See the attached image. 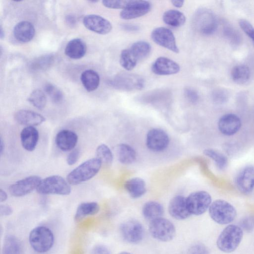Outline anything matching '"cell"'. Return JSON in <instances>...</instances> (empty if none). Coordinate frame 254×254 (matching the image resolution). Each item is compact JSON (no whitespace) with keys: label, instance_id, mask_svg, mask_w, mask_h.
Returning a JSON list of instances; mask_svg holds the SVG:
<instances>
[{"label":"cell","instance_id":"ee69618b","mask_svg":"<svg viewBox=\"0 0 254 254\" xmlns=\"http://www.w3.org/2000/svg\"><path fill=\"white\" fill-rule=\"evenodd\" d=\"M80 156V151L78 149H74L71 150L66 157V163L71 166L75 164L78 160Z\"/></svg>","mask_w":254,"mask_h":254},{"label":"cell","instance_id":"e0dca14e","mask_svg":"<svg viewBox=\"0 0 254 254\" xmlns=\"http://www.w3.org/2000/svg\"><path fill=\"white\" fill-rule=\"evenodd\" d=\"M151 69L156 74L167 75L179 72L180 66L173 60L166 57H160L152 64Z\"/></svg>","mask_w":254,"mask_h":254},{"label":"cell","instance_id":"603a6c76","mask_svg":"<svg viewBox=\"0 0 254 254\" xmlns=\"http://www.w3.org/2000/svg\"><path fill=\"white\" fill-rule=\"evenodd\" d=\"M35 33V30L33 25L27 21L18 23L13 29L15 38L21 42L30 41L33 38Z\"/></svg>","mask_w":254,"mask_h":254},{"label":"cell","instance_id":"30bf717a","mask_svg":"<svg viewBox=\"0 0 254 254\" xmlns=\"http://www.w3.org/2000/svg\"><path fill=\"white\" fill-rule=\"evenodd\" d=\"M41 180L39 176L36 175L27 177L11 184L9 187V191L15 197L26 195L37 189Z\"/></svg>","mask_w":254,"mask_h":254},{"label":"cell","instance_id":"ba28073f","mask_svg":"<svg viewBox=\"0 0 254 254\" xmlns=\"http://www.w3.org/2000/svg\"><path fill=\"white\" fill-rule=\"evenodd\" d=\"M194 24L201 33L209 35L215 32L218 23L216 16L210 10L202 8L199 9L194 16Z\"/></svg>","mask_w":254,"mask_h":254},{"label":"cell","instance_id":"7dc6e473","mask_svg":"<svg viewBox=\"0 0 254 254\" xmlns=\"http://www.w3.org/2000/svg\"><path fill=\"white\" fill-rule=\"evenodd\" d=\"M91 254H111V253L106 246L102 245H98L92 248Z\"/></svg>","mask_w":254,"mask_h":254},{"label":"cell","instance_id":"9c48e42d","mask_svg":"<svg viewBox=\"0 0 254 254\" xmlns=\"http://www.w3.org/2000/svg\"><path fill=\"white\" fill-rule=\"evenodd\" d=\"M120 230L123 238L130 244L139 243L144 238L143 226L136 220H129L123 223Z\"/></svg>","mask_w":254,"mask_h":254},{"label":"cell","instance_id":"c3c4849f","mask_svg":"<svg viewBox=\"0 0 254 254\" xmlns=\"http://www.w3.org/2000/svg\"><path fill=\"white\" fill-rule=\"evenodd\" d=\"M12 208L8 205L3 204L0 206V214L1 216L10 215L12 213Z\"/></svg>","mask_w":254,"mask_h":254},{"label":"cell","instance_id":"52a82bcc","mask_svg":"<svg viewBox=\"0 0 254 254\" xmlns=\"http://www.w3.org/2000/svg\"><path fill=\"white\" fill-rule=\"evenodd\" d=\"M211 200V195L203 190L193 192L186 197L188 210L195 215L203 214L209 208Z\"/></svg>","mask_w":254,"mask_h":254},{"label":"cell","instance_id":"7a4b0ae2","mask_svg":"<svg viewBox=\"0 0 254 254\" xmlns=\"http://www.w3.org/2000/svg\"><path fill=\"white\" fill-rule=\"evenodd\" d=\"M243 236L241 228L234 224L226 227L219 235L216 242L218 248L225 253L234 252L240 245Z\"/></svg>","mask_w":254,"mask_h":254},{"label":"cell","instance_id":"f5cc1de1","mask_svg":"<svg viewBox=\"0 0 254 254\" xmlns=\"http://www.w3.org/2000/svg\"><path fill=\"white\" fill-rule=\"evenodd\" d=\"M4 150V143L1 136L0 138V154L1 155Z\"/></svg>","mask_w":254,"mask_h":254},{"label":"cell","instance_id":"681fc988","mask_svg":"<svg viewBox=\"0 0 254 254\" xmlns=\"http://www.w3.org/2000/svg\"><path fill=\"white\" fill-rule=\"evenodd\" d=\"M122 28L127 31L135 32L139 29V27L134 24H124L122 25Z\"/></svg>","mask_w":254,"mask_h":254},{"label":"cell","instance_id":"d6a6232c","mask_svg":"<svg viewBox=\"0 0 254 254\" xmlns=\"http://www.w3.org/2000/svg\"><path fill=\"white\" fill-rule=\"evenodd\" d=\"M233 80L236 83L242 84L246 83L250 78V70L248 66L239 64L233 67L231 72Z\"/></svg>","mask_w":254,"mask_h":254},{"label":"cell","instance_id":"7c38bea8","mask_svg":"<svg viewBox=\"0 0 254 254\" xmlns=\"http://www.w3.org/2000/svg\"><path fill=\"white\" fill-rule=\"evenodd\" d=\"M169 142V135L162 129L153 128L149 130L147 133L146 146L151 151H163L168 146Z\"/></svg>","mask_w":254,"mask_h":254},{"label":"cell","instance_id":"6da1fadb","mask_svg":"<svg viewBox=\"0 0 254 254\" xmlns=\"http://www.w3.org/2000/svg\"><path fill=\"white\" fill-rule=\"evenodd\" d=\"M102 163L97 158H93L82 162L67 176L70 185H78L94 177L100 171Z\"/></svg>","mask_w":254,"mask_h":254},{"label":"cell","instance_id":"ab89813d","mask_svg":"<svg viewBox=\"0 0 254 254\" xmlns=\"http://www.w3.org/2000/svg\"><path fill=\"white\" fill-rule=\"evenodd\" d=\"M240 227L246 232H252L254 230V216L248 215L243 218L240 222Z\"/></svg>","mask_w":254,"mask_h":254},{"label":"cell","instance_id":"d4e9b609","mask_svg":"<svg viewBox=\"0 0 254 254\" xmlns=\"http://www.w3.org/2000/svg\"><path fill=\"white\" fill-rule=\"evenodd\" d=\"M125 188L128 194L133 198H137L144 195L146 191L145 181L138 177L132 178L127 180Z\"/></svg>","mask_w":254,"mask_h":254},{"label":"cell","instance_id":"8d00e7d4","mask_svg":"<svg viewBox=\"0 0 254 254\" xmlns=\"http://www.w3.org/2000/svg\"><path fill=\"white\" fill-rule=\"evenodd\" d=\"M96 158L99 159L102 164L110 165L113 160V153L110 148L105 144L98 145L96 150Z\"/></svg>","mask_w":254,"mask_h":254},{"label":"cell","instance_id":"4fadbf2b","mask_svg":"<svg viewBox=\"0 0 254 254\" xmlns=\"http://www.w3.org/2000/svg\"><path fill=\"white\" fill-rule=\"evenodd\" d=\"M111 84L119 89L131 91L143 88L144 81L137 75L126 73L118 75L112 80Z\"/></svg>","mask_w":254,"mask_h":254},{"label":"cell","instance_id":"836d02e7","mask_svg":"<svg viewBox=\"0 0 254 254\" xmlns=\"http://www.w3.org/2000/svg\"><path fill=\"white\" fill-rule=\"evenodd\" d=\"M203 154L213 160L219 169L223 170L226 167L228 159L221 152L212 149H206L203 151Z\"/></svg>","mask_w":254,"mask_h":254},{"label":"cell","instance_id":"f546056e","mask_svg":"<svg viewBox=\"0 0 254 254\" xmlns=\"http://www.w3.org/2000/svg\"><path fill=\"white\" fill-rule=\"evenodd\" d=\"M163 20L166 24L175 27L183 25L186 20L185 15L181 11L176 9L166 11L163 15Z\"/></svg>","mask_w":254,"mask_h":254},{"label":"cell","instance_id":"db71d44e","mask_svg":"<svg viewBox=\"0 0 254 254\" xmlns=\"http://www.w3.org/2000/svg\"><path fill=\"white\" fill-rule=\"evenodd\" d=\"M67 21L70 23V24H74L75 22V19L73 17L71 16H68Z\"/></svg>","mask_w":254,"mask_h":254},{"label":"cell","instance_id":"5b68a950","mask_svg":"<svg viewBox=\"0 0 254 254\" xmlns=\"http://www.w3.org/2000/svg\"><path fill=\"white\" fill-rule=\"evenodd\" d=\"M209 213L214 221L222 225L232 222L237 215L235 207L222 199H217L211 203L209 207Z\"/></svg>","mask_w":254,"mask_h":254},{"label":"cell","instance_id":"8992f818","mask_svg":"<svg viewBox=\"0 0 254 254\" xmlns=\"http://www.w3.org/2000/svg\"><path fill=\"white\" fill-rule=\"evenodd\" d=\"M149 231L152 237L162 242L171 241L176 234V228L173 223L163 217L151 221Z\"/></svg>","mask_w":254,"mask_h":254},{"label":"cell","instance_id":"1f68e13d","mask_svg":"<svg viewBox=\"0 0 254 254\" xmlns=\"http://www.w3.org/2000/svg\"><path fill=\"white\" fill-rule=\"evenodd\" d=\"M129 49L138 61L149 56L151 51V46L146 41H139L132 44Z\"/></svg>","mask_w":254,"mask_h":254},{"label":"cell","instance_id":"277c9868","mask_svg":"<svg viewBox=\"0 0 254 254\" xmlns=\"http://www.w3.org/2000/svg\"><path fill=\"white\" fill-rule=\"evenodd\" d=\"M41 194L68 195L71 192L70 184L62 176L52 175L42 179L37 188Z\"/></svg>","mask_w":254,"mask_h":254},{"label":"cell","instance_id":"b9f144b4","mask_svg":"<svg viewBox=\"0 0 254 254\" xmlns=\"http://www.w3.org/2000/svg\"><path fill=\"white\" fill-rule=\"evenodd\" d=\"M188 254H210V252L208 248L204 244L196 243L190 247Z\"/></svg>","mask_w":254,"mask_h":254},{"label":"cell","instance_id":"ac0fdd59","mask_svg":"<svg viewBox=\"0 0 254 254\" xmlns=\"http://www.w3.org/2000/svg\"><path fill=\"white\" fill-rule=\"evenodd\" d=\"M78 139L76 132L70 129H64L57 133L55 141L59 149L63 151H69L74 149Z\"/></svg>","mask_w":254,"mask_h":254},{"label":"cell","instance_id":"11a10c76","mask_svg":"<svg viewBox=\"0 0 254 254\" xmlns=\"http://www.w3.org/2000/svg\"><path fill=\"white\" fill-rule=\"evenodd\" d=\"M4 31L2 29V28L1 26H0V38L1 39H2L3 38H4Z\"/></svg>","mask_w":254,"mask_h":254},{"label":"cell","instance_id":"4316f807","mask_svg":"<svg viewBox=\"0 0 254 254\" xmlns=\"http://www.w3.org/2000/svg\"><path fill=\"white\" fill-rule=\"evenodd\" d=\"M164 213L162 205L155 201H149L146 202L142 208V214L147 220L150 221L162 217Z\"/></svg>","mask_w":254,"mask_h":254},{"label":"cell","instance_id":"cb8c5ba5","mask_svg":"<svg viewBox=\"0 0 254 254\" xmlns=\"http://www.w3.org/2000/svg\"><path fill=\"white\" fill-rule=\"evenodd\" d=\"M86 50V45L84 41L79 38H75L68 42L64 53L71 59H79L85 55Z\"/></svg>","mask_w":254,"mask_h":254},{"label":"cell","instance_id":"8fae6325","mask_svg":"<svg viewBox=\"0 0 254 254\" xmlns=\"http://www.w3.org/2000/svg\"><path fill=\"white\" fill-rule=\"evenodd\" d=\"M151 37L156 44L174 53L179 52L175 37L170 29L164 27L156 28L152 31Z\"/></svg>","mask_w":254,"mask_h":254},{"label":"cell","instance_id":"9a60e30c","mask_svg":"<svg viewBox=\"0 0 254 254\" xmlns=\"http://www.w3.org/2000/svg\"><path fill=\"white\" fill-rule=\"evenodd\" d=\"M83 23L87 29L99 34H108L112 29L111 23L107 19L98 15L90 14L85 16Z\"/></svg>","mask_w":254,"mask_h":254},{"label":"cell","instance_id":"7bdbcfd3","mask_svg":"<svg viewBox=\"0 0 254 254\" xmlns=\"http://www.w3.org/2000/svg\"><path fill=\"white\" fill-rule=\"evenodd\" d=\"M239 25L243 31L251 39L254 45V27L253 26L245 19L240 20Z\"/></svg>","mask_w":254,"mask_h":254},{"label":"cell","instance_id":"4dcf8cb0","mask_svg":"<svg viewBox=\"0 0 254 254\" xmlns=\"http://www.w3.org/2000/svg\"><path fill=\"white\" fill-rule=\"evenodd\" d=\"M23 245L16 237L9 235L6 236L3 241V254H22Z\"/></svg>","mask_w":254,"mask_h":254},{"label":"cell","instance_id":"2e32d148","mask_svg":"<svg viewBox=\"0 0 254 254\" xmlns=\"http://www.w3.org/2000/svg\"><path fill=\"white\" fill-rule=\"evenodd\" d=\"M235 182L242 193H251L254 189V166L249 165L243 168L238 174Z\"/></svg>","mask_w":254,"mask_h":254},{"label":"cell","instance_id":"44dd1931","mask_svg":"<svg viewBox=\"0 0 254 254\" xmlns=\"http://www.w3.org/2000/svg\"><path fill=\"white\" fill-rule=\"evenodd\" d=\"M15 121L26 127H35L43 124L46 120L42 115L29 110H20L14 115Z\"/></svg>","mask_w":254,"mask_h":254},{"label":"cell","instance_id":"d590c367","mask_svg":"<svg viewBox=\"0 0 254 254\" xmlns=\"http://www.w3.org/2000/svg\"><path fill=\"white\" fill-rule=\"evenodd\" d=\"M28 101L34 107L39 110L43 109L47 103L45 94L40 89L33 90L28 98Z\"/></svg>","mask_w":254,"mask_h":254},{"label":"cell","instance_id":"f6af8a7d","mask_svg":"<svg viewBox=\"0 0 254 254\" xmlns=\"http://www.w3.org/2000/svg\"><path fill=\"white\" fill-rule=\"evenodd\" d=\"M213 97L217 103L222 104L228 100V94L226 91L220 89L214 92Z\"/></svg>","mask_w":254,"mask_h":254},{"label":"cell","instance_id":"816d5d0a","mask_svg":"<svg viewBox=\"0 0 254 254\" xmlns=\"http://www.w3.org/2000/svg\"><path fill=\"white\" fill-rule=\"evenodd\" d=\"M7 198V194L6 192L2 190H0V201L1 202L5 201Z\"/></svg>","mask_w":254,"mask_h":254},{"label":"cell","instance_id":"ffe728a7","mask_svg":"<svg viewBox=\"0 0 254 254\" xmlns=\"http://www.w3.org/2000/svg\"><path fill=\"white\" fill-rule=\"evenodd\" d=\"M241 127V121L238 116L234 114H227L219 120L218 127L223 134L230 136L235 134Z\"/></svg>","mask_w":254,"mask_h":254},{"label":"cell","instance_id":"f1b7e54d","mask_svg":"<svg viewBox=\"0 0 254 254\" xmlns=\"http://www.w3.org/2000/svg\"><path fill=\"white\" fill-rule=\"evenodd\" d=\"M100 209L98 203L94 201L85 202L79 204L74 216L76 221H79L83 218L97 214Z\"/></svg>","mask_w":254,"mask_h":254},{"label":"cell","instance_id":"74e56055","mask_svg":"<svg viewBox=\"0 0 254 254\" xmlns=\"http://www.w3.org/2000/svg\"><path fill=\"white\" fill-rule=\"evenodd\" d=\"M54 60L53 55H46L34 60L31 63V68L34 70H45L50 67Z\"/></svg>","mask_w":254,"mask_h":254},{"label":"cell","instance_id":"9f6ffc18","mask_svg":"<svg viewBox=\"0 0 254 254\" xmlns=\"http://www.w3.org/2000/svg\"><path fill=\"white\" fill-rule=\"evenodd\" d=\"M119 254H131L127 252H123Z\"/></svg>","mask_w":254,"mask_h":254},{"label":"cell","instance_id":"e575fe53","mask_svg":"<svg viewBox=\"0 0 254 254\" xmlns=\"http://www.w3.org/2000/svg\"><path fill=\"white\" fill-rule=\"evenodd\" d=\"M137 60L133 56L129 49L123 50L121 53L120 63L127 70H131L136 66Z\"/></svg>","mask_w":254,"mask_h":254},{"label":"cell","instance_id":"f907efd6","mask_svg":"<svg viewBox=\"0 0 254 254\" xmlns=\"http://www.w3.org/2000/svg\"><path fill=\"white\" fill-rule=\"evenodd\" d=\"M171 3L172 5H173L175 7L178 8H181L184 5V0H172Z\"/></svg>","mask_w":254,"mask_h":254},{"label":"cell","instance_id":"484cf974","mask_svg":"<svg viewBox=\"0 0 254 254\" xmlns=\"http://www.w3.org/2000/svg\"><path fill=\"white\" fill-rule=\"evenodd\" d=\"M116 154L119 161L123 164H132L136 160L134 149L126 143H121L117 146Z\"/></svg>","mask_w":254,"mask_h":254},{"label":"cell","instance_id":"3957f363","mask_svg":"<svg viewBox=\"0 0 254 254\" xmlns=\"http://www.w3.org/2000/svg\"><path fill=\"white\" fill-rule=\"evenodd\" d=\"M29 241L31 247L35 252L45 253L52 248L54 236L50 228L45 226H39L31 231Z\"/></svg>","mask_w":254,"mask_h":254},{"label":"cell","instance_id":"d6986e66","mask_svg":"<svg viewBox=\"0 0 254 254\" xmlns=\"http://www.w3.org/2000/svg\"><path fill=\"white\" fill-rule=\"evenodd\" d=\"M170 215L176 219L184 220L191 215L187 206L186 197L178 195L173 197L168 205Z\"/></svg>","mask_w":254,"mask_h":254},{"label":"cell","instance_id":"83f0119b","mask_svg":"<svg viewBox=\"0 0 254 254\" xmlns=\"http://www.w3.org/2000/svg\"><path fill=\"white\" fill-rule=\"evenodd\" d=\"M83 86L88 92L95 90L100 83V77L95 71L88 69L84 71L80 76Z\"/></svg>","mask_w":254,"mask_h":254},{"label":"cell","instance_id":"5bb4252c","mask_svg":"<svg viewBox=\"0 0 254 254\" xmlns=\"http://www.w3.org/2000/svg\"><path fill=\"white\" fill-rule=\"evenodd\" d=\"M151 3L146 0H130L128 4L122 10L120 17L125 20L139 17L149 12Z\"/></svg>","mask_w":254,"mask_h":254},{"label":"cell","instance_id":"bcb514c9","mask_svg":"<svg viewBox=\"0 0 254 254\" xmlns=\"http://www.w3.org/2000/svg\"><path fill=\"white\" fill-rule=\"evenodd\" d=\"M185 94L187 98L191 103H195L198 99V95L194 90L187 88L185 90Z\"/></svg>","mask_w":254,"mask_h":254},{"label":"cell","instance_id":"7402d4cb","mask_svg":"<svg viewBox=\"0 0 254 254\" xmlns=\"http://www.w3.org/2000/svg\"><path fill=\"white\" fill-rule=\"evenodd\" d=\"M39 134L34 127H25L21 131L20 138L22 147L31 152L35 150L38 142Z\"/></svg>","mask_w":254,"mask_h":254},{"label":"cell","instance_id":"60d3db41","mask_svg":"<svg viewBox=\"0 0 254 254\" xmlns=\"http://www.w3.org/2000/svg\"><path fill=\"white\" fill-rule=\"evenodd\" d=\"M130 0H103V4L106 7L112 9H124L128 4Z\"/></svg>","mask_w":254,"mask_h":254},{"label":"cell","instance_id":"f35d334b","mask_svg":"<svg viewBox=\"0 0 254 254\" xmlns=\"http://www.w3.org/2000/svg\"><path fill=\"white\" fill-rule=\"evenodd\" d=\"M44 90L54 103L58 104L63 101L64 98L63 92L53 84L47 83L44 86Z\"/></svg>","mask_w":254,"mask_h":254}]
</instances>
